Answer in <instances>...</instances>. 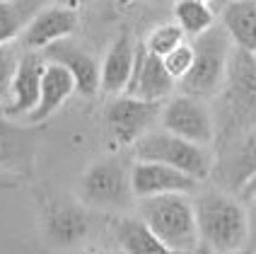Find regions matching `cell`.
<instances>
[{
  "instance_id": "cell-1",
  "label": "cell",
  "mask_w": 256,
  "mask_h": 254,
  "mask_svg": "<svg viewBox=\"0 0 256 254\" xmlns=\"http://www.w3.org/2000/svg\"><path fill=\"white\" fill-rule=\"evenodd\" d=\"M200 244L210 254H230L244 249L252 235L249 213L225 191H203L194 201Z\"/></svg>"
},
{
  "instance_id": "cell-2",
  "label": "cell",
  "mask_w": 256,
  "mask_h": 254,
  "mask_svg": "<svg viewBox=\"0 0 256 254\" xmlns=\"http://www.w3.org/2000/svg\"><path fill=\"white\" fill-rule=\"evenodd\" d=\"M138 218L160 240H164L179 252H196L200 247L196 206L188 194L138 198Z\"/></svg>"
},
{
  "instance_id": "cell-3",
  "label": "cell",
  "mask_w": 256,
  "mask_h": 254,
  "mask_svg": "<svg viewBox=\"0 0 256 254\" xmlns=\"http://www.w3.org/2000/svg\"><path fill=\"white\" fill-rule=\"evenodd\" d=\"M194 49H196L194 66H191L188 75L179 83V87L184 95L210 99L222 90V85L228 80V68L234 44L222 25H213L206 34L196 37Z\"/></svg>"
},
{
  "instance_id": "cell-4",
  "label": "cell",
  "mask_w": 256,
  "mask_h": 254,
  "mask_svg": "<svg viewBox=\"0 0 256 254\" xmlns=\"http://www.w3.org/2000/svg\"><path fill=\"white\" fill-rule=\"evenodd\" d=\"M133 155H136V160L162 162V165H170L174 169H182L198 182L208 179V174L213 169V160L203 145L179 138L164 128H160V131L152 128L150 133H145L133 145Z\"/></svg>"
},
{
  "instance_id": "cell-5",
  "label": "cell",
  "mask_w": 256,
  "mask_h": 254,
  "mask_svg": "<svg viewBox=\"0 0 256 254\" xmlns=\"http://www.w3.org/2000/svg\"><path fill=\"white\" fill-rule=\"evenodd\" d=\"M78 196L90 208H126L136 198L130 186V167L118 157H106L90 165L80 179Z\"/></svg>"
},
{
  "instance_id": "cell-6",
  "label": "cell",
  "mask_w": 256,
  "mask_h": 254,
  "mask_svg": "<svg viewBox=\"0 0 256 254\" xmlns=\"http://www.w3.org/2000/svg\"><path fill=\"white\" fill-rule=\"evenodd\" d=\"M82 201H70L63 196L42 201V232L46 242L58 249H72L90 237L92 215Z\"/></svg>"
},
{
  "instance_id": "cell-7",
  "label": "cell",
  "mask_w": 256,
  "mask_h": 254,
  "mask_svg": "<svg viewBox=\"0 0 256 254\" xmlns=\"http://www.w3.org/2000/svg\"><path fill=\"white\" fill-rule=\"evenodd\" d=\"M160 124L164 131L191 143H198L203 148H208L215 138V121L206 99L191 97L184 92L170 97L162 104Z\"/></svg>"
},
{
  "instance_id": "cell-8",
  "label": "cell",
  "mask_w": 256,
  "mask_h": 254,
  "mask_svg": "<svg viewBox=\"0 0 256 254\" xmlns=\"http://www.w3.org/2000/svg\"><path fill=\"white\" fill-rule=\"evenodd\" d=\"M162 104L164 102H145L128 95H116V99L104 112L112 138L118 145H136L145 133L152 131L162 114Z\"/></svg>"
},
{
  "instance_id": "cell-9",
  "label": "cell",
  "mask_w": 256,
  "mask_h": 254,
  "mask_svg": "<svg viewBox=\"0 0 256 254\" xmlns=\"http://www.w3.org/2000/svg\"><path fill=\"white\" fill-rule=\"evenodd\" d=\"M46 56L42 51H24L17 68H14L10 92L2 104V114L10 119H27L29 114L36 109L39 97H42V83L44 71H46Z\"/></svg>"
},
{
  "instance_id": "cell-10",
  "label": "cell",
  "mask_w": 256,
  "mask_h": 254,
  "mask_svg": "<svg viewBox=\"0 0 256 254\" xmlns=\"http://www.w3.org/2000/svg\"><path fill=\"white\" fill-rule=\"evenodd\" d=\"M39 150V126L17 124L0 112V172L2 174H29Z\"/></svg>"
},
{
  "instance_id": "cell-11",
  "label": "cell",
  "mask_w": 256,
  "mask_h": 254,
  "mask_svg": "<svg viewBox=\"0 0 256 254\" xmlns=\"http://www.w3.org/2000/svg\"><path fill=\"white\" fill-rule=\"evenodd\" d=\"M130 186L136 198L162 196V194H194L198 179L162 162L136 160L130 165Z\"/></svg>"
},
{
  "instance_id": "cell-12",
  "label": "cell",
  "mask_w": 256,
  "mask_h": 254,
  "mask_svg": "<svg viewBox=\"0 0 256 254\" xmlns=\"http://www.w3.org/2000/svg\"><path fill=\"white\" fill-rule=\"evenodd\" d=\"M78 29V10L68 5H48L32 15L20 42L27 51H44L51 44L70 39Z\"/></svg>"
},
{
  "instance_id": "cell-13",
  "label": "cell",
  "mask_w": 256,
  "mask_h": 254,
  "mask_svg": "<svg viewBox=\"0 0 256 254\" xmlns=\"http://www.w3.org/2000/svg\"><path fill=\"white\" fill-rule=\"evenodd\" d=\"M174 87H176V80L167 73L162 58L150 54L142 44H138L133 75H130V83H128L124 95L145 99V102H167L174 92Z\"/></svg>"
},
{
  "instance_id": "cell-14",
  "label": "cell",
  "mask_w": 256,
  "mask_h": 254,
  "mask_svg": "<svg viewBox=\"0 0 256 254\" xmlns=\"http://www.w3.org/2000/svg\"><path fill=\"white\" fill-rule=\"evenodd\" d=\"M46 61L51 63H60L66 71L75 78L78 85V95L82 97H94L97 92H102V71L100 63L94 61L92 54H87L82 46L72 44L70 39L51 44L48 49L42 51Z\"/></svg>"
},
{
  "instance_id": "cell-15",
  "label": "cell",
  "mask_w": 256,
  "mask_h": 254,
  "mask_svg": "<svg viewBox=\"0 0 256 254\" xmlns=\"http://www.w3.org/2000/svg\"><path fill=\"white\" fill-rule=\"evenodd\" d=\"M136 51H138V44H133L128 32H121L112 42V46L106 49L100 63L104 95H124L126 92L130 75H133V66H136Z\"/></svg>"
},
{
  "instance_id": "cell-16",
  "label": "cell",
  "mask_w": 256,
  "mask_h": 254,
  "mask_svg": "<svg viewBox=\"0 0 256 254\" xmlns=\"http://www.w3.org/2000/svg\"><path fill=\"white\" fill-rule=\"evenodd\" d=\"M75 92H78L75 78H72L60 63H51V61H48V63H46V71H44L39 104H36V109L29 114L27 119H22V121H24V124H34V126H42L44 121H48Z\"/></svg>"
},
{
  "instance_id": "cell-17",
  "label": "cell",
  "mask_w": 256,
  "mask_h": 254,
  "mask_svg": "<svg viewBox=\"0 0 256 254\" xmlns=\"http://www.w3.org/2000/svg\"><path fill=\"white\" fill-rule=\"evenodd\" d=\"M112 230H114V240L118 244V249L126 254H198V249L196 252H179V249L170 247L138 215H118L112 223Z\"/></svg>"
},
{
  "instance_id": "cell-18",
  "label": "cell",
  "mask_w": 256,
  "mask_h": 254,
  "mask_svg": "<svg viewBox=\"0 0 256 254\" xmlns=\"http://www.w3.org/2000/svg\"><path fill=\"white\" fill-rule=\"evenodd\" d=\"M225 83H228L232 107L252 112V107L256 104V56L254 54L234 46Z\"/></svg>"
},
{
  "instance_id": "cell-19",
  "label": "cell",
  "mask_w": 256,
  "mask_h": 254,
  "mask_svg": "<svg viewBox=\"0 0 256 254\" xmlns=\"http://www.w3.org/2000/svg\"><path fill=\"white\" fill-rule=\"evenodd\" d=\"M222 27L237 49L256 54V0H230L222 8Z\"/></svg>"
},
{
  "instance_id": "cell-20",
  "label": "cell",
  "mask_w": 256,
  "mask_h": 254,
  "mask_svg": "<svg viewBox=\"0 0 256 254\" xmlns=\"http://www.w3.org/2000/svg\"><path fill=\"white\" fill-rule=\"evenodd\" d=\"M174 22L186 32V37H200L208 29L218 25L215 13L208 3L200 0H176L174 3Z\"/></svg>"
},
{
  "instance_id": "cell-21",
  "label": "cell",
  "mask_w": 256,
  "mask_h": 254,
  "mask_svg": "<svg viewBox=\"0 0 256 254\" xmlns=\"http://www.w3.org/2000/svg\"><path fill=\"white\" fill-rule=\"evenodd\" d=\"M230 174H232V184H234L237 191H240L242 184H246L252 177H256V126L237 145L232 162H230Z\"/></svg>"
},
{
  "instance_id": "cell-22",
  "label": "cell",
  "mask_w": 256,
  "mask_h": 254,
  "mask_svg": "<svg viewBox=\"0 0 256 254\" xmlns=\"http://www.w3.org/2000/svg\"><path fill=\"white\" fill-rule=\"evenodd\" d=\"M184 42H186L184 29L179 27L176 22H164V25H160V27L148 32V37H145L142 46H145L150 54L164 58L170 51H174L179 44H184Z\"/></svg>"
},
{
  "instance_id": "cell-23",
  "label": "cell",
  "mask_w": 256,
  "mask_h": 254,
  "mask_svg": "<svg viewBox=\"0 0 256 254\" xmlns=\"http://www.w3.org/2000/svg\"><path fill=\"white\" fill-rule=\"evenodd\" d=\"M29 20L32 17L24 15L22 5L14 0H0V46H10L17 37H22Z\"/></svg>"
},
{
  "instance_id": "cell-24",
  "label": "cell",
  "mask_w": 256,
  "mask_h": 254,
  "mask_svg": "<svg viewBox=\"0 0 256 254\" xmlns=\"http://www.w3.org/2000/svg\"><path fill=\"white\" fill-rule=\"evenodd\" d=\"M194 58H196V49H194V44H179L174 51H170L167 56L162 58V63H164V68L170 73L172 78L176 80V83H182L188 71H191V66H194Z\"/></svg>"
},
{
  "instance_id": "cell-25",
  "label": "cell",
  "mask_w": 256,
  "mask_h": 254,
  "mask_svg": "<svg viewBox=\"0 0 256 254\" xmlns=\"http://www.w3.org/2000/svg\"><path fill=\"white\" fill-rule=\"evenodd\" d=\"M17 61H20V56L12 51V46H0V112H2V104L8 99V92H10Z\"/></svg>"
},
{
  "instance_id": "cell-26",
  "label": "cell",
  "mask_w": 256,
  "mask_h": 254,
  "mask_svg": "<svg viewBox=\"0 0 256 254\" xmlns=\"http://www.w3.org/2000/svg\"><path fill=\"white\" fill-rule=\"evenodd\" d=\"M240 194H242L249 203H254V206H256V177H252L246 184H242V186H240Z\"/></svg>"
},
{
  "instance_id": "cell-27",
  "label": "cell",
  "mask_w": 256,
  "mask_h": 254,
  "mask_svg": "<svg viewBox=\"0 0 256 254\" xmlns=\"http://www.w3.org/2000/svg\"><path fill=\"white\" fill-rule=\"evenodd\" d=\"M10 189H17V182H12V179H5V177H0V191H10Z\"/></svg>"
},
{
  "instance_id": "cell-28",
  "label": "cell",
  "mask_w": 256,
  "mask_h": 254,
  "mask_svg": "<svg viewBox=\"0 0 256 254\" xmlns=\"http://www.w3.org/2000/svg\"><path fill=\"white\" fill-rule=\"evenodd\" d=\"M82 254H126V252H121V249H104V247H100V249H87V252Z\"/></svg>"
},
{
  "instance_id": "cell-29",
  "label": "cell",
  "mask_w": 256,
  "mask_h": 254,
  "mask_svg": "<svg viewBox=\"0 0 256 254\" xmlns=\"http://www.w3.org/2000/svg\"><path fill=\"white\" fill-rule=\"evenodd\" d=\"M87 0H60V5H68V8H72V10H78V8H82Z\"/></svg>"
},
{
  "instance_id": "cell-30",
  "label": "cell",
  "mask_w": 256,
  "mask_h": 254,
  "mask_svg": "<svg viewBox=\"0 0 256 254\" xmlns=\"http://www.w3.org/2000/svg\"><path fill=\"white\" fill-rule=\"evenodd\" d=\"M230 254H256V252L249 249V247H244V249H237V252H230Z\"/></svg>"
},
{
  "instance_id": "cell-31",
  "label": "cell",
  "mask_w": 256,
  "mask_h": 254,
  "mask_svg": "<svg viewBox=\"0 0 256 254\" xmlns=\"http://www.w3.org/2000/svg\"><path fill=\"white\" fill-rule=\"evenodd\" d=\"M198 254H210V252H208V249H206V247L200 244V247H198Z\"/></svg>"
},
{
  "instance_id": "cell-32",
  "label": "cell",
  "mask_w": 256,
  "mask_h": 254,
  "mask_svg": "<svg viewBox=\"0 0 256 254\" xmlns=\"http://www.w3.org/2000/svg\"><path fill=\"white\" fill-rule=\"evenodd\" d=\"M155 3H176V0H155Z\"/></svg>"
},
{
  "instance_id": "cell-33",
  "label": "cell",
  "mask_w": 256,
  "mask_h": 254,
  "mask_svg": "<svg viewBox=\"0 0 256 254\" xmlns=\"http://www.w3.org/2000/svg\"><path fill=\"white\" fill-rule=\"evenodd\" d=\"M200 3H208V5H210V3H218V0H200Z\"/></svg>"
},
{
  "instance_id": "cell-34",
  "label": "cell",
  "mask_w": 256,
  "mask_h": 254,
  "mask_svg": "<svg viewBox=\"0 0 256 254\" xmlns=\"http://www.w3.org/2000/svg\"><path fill=\"white\" fill-rule=\"evenodd\" d=\"M218 3H222V5H228V3H230V0H218Z\"/></svg>"
},
{
  "instance_id": "cell-35",
  "label": "cell",
  "mask_w": 256,
  "mask_h": 254,
  "mask_svg": "<svg viewBox=\"0 0 256 254\" xmlns=\"http://www.w3.org/2000/svg\"><path fill=\"white\" fill-rule=\"evenodd\" d=\"M254 56H256V54H254Z\"/></svg>"
}]
</instances>
